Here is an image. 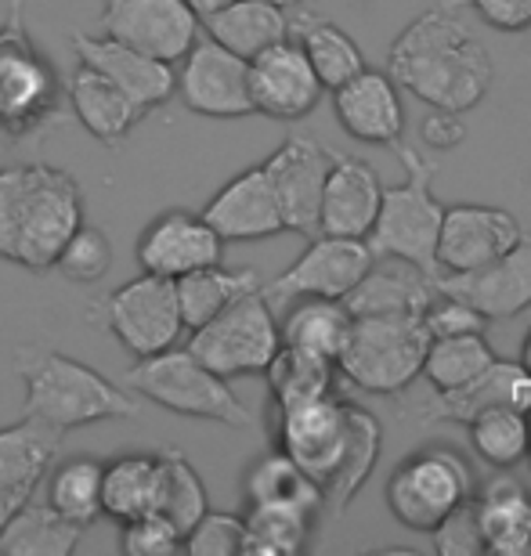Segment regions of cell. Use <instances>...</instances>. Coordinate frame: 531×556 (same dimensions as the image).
I'll use <instances>...</instances> for the list:
<instances>
[{
  "label": "cell",
  "mask_w": 531,
  "mask_h": 556,
  "mask_svg": "<svg viewBox=\"0 0 531 556\" xmlns=\"http://www.w3.org/2000/svg\"><path fill=\"white\" fill-rule=\"evenodd\" d=\"M387 73L430 109L470 113L492 91L495 65L481 40L445 4L416 15L387 51Z\"/></svg>",
  "instance_id": "1"
},
{
  "label": "cell",
  "mask_w": 531,
  "mask_h": 556,
  "mask_svg": "<svg viewBox=\"0 0 531 556\" xmlns=\"http://www.w3.org/2000/svg\"><path fill=\"white\" fill-rule=\"evenodd\" d=\"M84 225L76 177L51 163L0 170V257L26 271H51L65 239Z\"/></svg>",
  "instance_id": "2"
},
{
  "label": "cell",
  "mask_w": 531,
  "mask_h": 556,
  "mask_svg": "<svg viewBox=\"0 0 531 556\" xmlns=\"http://www.w3.org/2000/svg\"><path fill=\"white\" fill-rule=\"evenodd\" d=\"M15 376L26 387V416H37L51 430H80L91 422L138 419L141 402L119 380H109L91 365L37 343L15 348Z\"/></svg>",
  "instance_id": "3"
},
{
  "label": "cell",
  "mask_w": 531,
  "mask_h": 556,
  "mask_svg": "<svg viewBox=\"0 0 531 556\" xmlns=\"http://www.w3.org/2000/svg\"><path fill=\"white\" fill-rule=\"evenodd\" d=\"M397 155L405 166V185L383 188L380 210L369 228L372 257H402L416 268L438 275V231L445 206L434 199V174L438 166L427 160L423 152H416L413 144L397 141Z\"/></svg>",
  "instance_id": "4"
},
{
  "label": "cell",
  "mask_w": 531,
  "mask_h": 556,
  "mask_svg": "<svg viewBox=\"0 0 531 556\" xmlns=\"http://www.w3.org/2000/svg\"><path fill=\"white\" fill-rule=\"evenodd\" d=\"M62 76L26 29V4L11 0L0 26V138H29L62 113Z\"/></svg>",
  "instance_id": "5"
},
{
  "label": "cell",
  "mask_w": 531,
  "mask_h": 556,
  "mask_svg": "<svg viewBox=\"0 0 531 556\" xmlns=\"http://www.w3.org/2000/svg\"><path fill=\"white\" fill-rule=\"evenodd\" d=\"M127 391H135L146 402L167 408L174 416L188 419H210L225 427H250L253 416L242 405V397L231 391L225 376L206 369L188 348H170L149 358H138V365L119 376Z\"/></svg>",
  "instance_id": "6"
},
{
  "label": "cell",
  "mask_w": 531,
  "mask_h": 556,
  "mask_svg": "<svg viewBox=\"0 0 531 556\" xmlns=\"http://www.w3.org/2000/svg\"><path fill=\"white\" fill-rule=\"evenodd\" d=\"M427 348L423 315H358L351 318L344 351L337 354V372L369 394H402L423 372Z\"/></svg>",
  "instance_id": "7"
},
{
  "label": "cell",
  "mask_w": 531,
  "mask_h": 556,
  "mask_svg": "<svg viewBox=\"0 0 531 556\" xmlns=\"http://www.w3.org/2000/svg\"><path fill=\"white\" fill-rule=\"evenodd\" d=\"M473 484L470 463L456 448L430 444L397 463V470L387 481V509L408 531H434L452 509L470 503Z\"/></svg>",
  "instance_id": "8"
},
{
  "label": "cell",
  "mask_w": 531,
  "mask_h": 556,
  "mask_svg": "<svg viewBox=\"0 0 531 556\" xmlns=\"http://www.w3.org/2000/svg\"><path fill=\"white\" fill-rule=\"evenodd\" d=\"M279 343V321H275L268 296L257 286L220 311L217 318H210L206 326L192 329L188 351L206 369H214L225 380H236V376H257L268 369Z\"/></svg>",
  "instance_id": "9"
},
{
  "label": "cell",
  "mask_w": 531,
  "mask_h": 556,
  "mask_svg": "<svg viewBox=\"0 0 531 556\" xmlns=\"http://www.w3.org/2000/svg\"><path fill=\"white\" fill-rule=\"evenodd\" d=\"M102 318L109 332L135 354V358H149V354L177 348L185 337V318L177 307L174 278L141 271L130 282L116 286L113 293L102 300Z\"/></svg>",
  "instance_id": "10"
},
{
  "label": "cell",
  "mask_w": 531,
  "mask_h": 556,
  "mask_svg": "<svg viewBox=\"0 0 531 556\" xmlns=\"http://www.w3.org/2000/svg\"><path fill=\"white\" fill-rule=\"evenodd\" d=\"M174 98H181V105L195 116H250V62L199 33V40L174 62Z\"/></svg>",
  "instance_id": "11"
},
{
  "label": "cell",
  "mask_w": 531,
  "mask_h": 556,
  "mask_svg": "<svg viewBox=\"0 0 531 556\" xmlns=\"http://www.w3.org/2000/svg\"><path fill=\"white\" fill-rule=\"evenodd\" d=\"M98 26L105 37L174 65L199 40L203 22L185 0H102Z\"/></svg>",
  "instance_id": "12"
},
{
  "label": "cell",
  "mask_w": 531,
  "mask_h": 556,
  "mask_svg": "<svg viewBox=\"0 0 531 556\" xmlns=\"http://www.w3.org/2000/svg\"><path fill=\"white\" fill-rule=\"evenodd\" d=\"M333 155L337 152H329L312 135H290L261 163L275 188V199H279L286 231L307 239L318 236V206H323V188Z\"/></svg>",
  "instance_id": "13"
},
{
  "label": "cell",
  "mask_w": 531,
  "mask_h": 556,
  "mask_svg": "<svg viewBox=\"0 0 531 556\" xmlns=\"http://www.w3.org/2000/svg\"><path fill=\"white\" fill-rule=\"evenodd\" d=\"M372 250L365 239H340V236H312L307 250L296 257L282 275H275L261 293L275 300H296V296H333L344 300L354 282L369 271Z\"/></svg>",
  "instance_id": "14"
},
{
  "label": "cell",
  "mask_w": 531,
  "mask_h": 556,
  "mask_svg": "<svg viewBox=\"0 0 531 556\" xmlns=\"http://www.w3.org/2000/svg\"><path fill=\"white\" fill-rule=\"evenodd\" d=\"M521 220L500 206H445L438 231V275L478 271L484 264L500 261L506 250L521 239Z\"/></svg>",
  "instance_id": "15"
},
{
  "label": "cell",
  "mask_w": 531,
  "mask_h": 556,
  "mask_svg": "<svg viewBox=\"0 0 531 556\" xmlns=\"http://www.w3.org/2000/svg\"><path fill=\"white\" fill-rule=\"evenodd\" d=\"M323 80L315 76L304 48L296 40H279L250 59V98L253 113H264L282 124L304 119L323 102Z\"/></svg>",
  "instance_id": "16"
},
{
  "label": "cell",
  "mask_w": 531,
  "mask_h": 556,
  "mask_svg": "<svg viewBox=\"0 0 531 556\" xmlns=\"http://www.w3.org/2000/svg\"><path fill=\"white\" fill-rule=\"evenodd\" d=\"M279 448L323 488L347 444V402L337 394L279 408Z\"/></svg>",
  "instance_id": "17"
},
{
  "label": "cell",
  "mask_w": 531,
  "mask_h": 556,
  "mask_svg": "<svg viewBox=\"0 0 531 556\" xmlns=\"http://www.w3.org/2000/svg\"><path fill=\"white\" fill-rule=\"evenodd\" d=\"M220 257H225V239L206 225L203 214H192L185 206L163 210L138 239L141 271L163 278H181L206 264H217Z\"/></svg>",
  "instance_id": "18"
},
{
  "label": "cell",
  "mask_w": 531,
  "mask_h": 556,
  "mask_svg": "<svg viewBox=\"0 0 531 556\" xmlns=\"http://www.w3.org/2000/svg\"><path fill=\"white\" fill-rule=\"evenodd\" d=\"M73 51L84 65H91V70L102 73L105 80H113L119 91L138 105L141 116L160 105H167L174 98V65L170 62L152 59V54L130 48V43L105 37V33L102 37L76 33Z\"/></svg>",
  "instance_id": "19"
},
{
  "label": "cell",
  "mask_w": 531,
  "mask_h": 556,
  "mask_svg": "<svg viewBox=\"0 0 531 556\" xmlns=\"http://www.w3.org/2000/svg\"><path fill=\"white\" fill-rule=\"evenodd\" d=\"M441 293L467 300L484 318H514L531 307V231L503 253L500 261L484 264L478 271L438 275Z\"/></svg>",
  "instance_id": "20"
},
{
  "label": "cell",
  "mask_w": 531,
  "mask_h": 556,
  "mask_svg": "<svg viewBox=\"0 0 531 556\" xmlns=\"http://www.w3.org/2000/svg\"><path fill=\"white\" fill-rule=\"evenodd\" d=\"M203 217L225 242H257L286 231L279 199H275L264 166H250V170L231 177L203 206Z\"/></svg>",
  "instance_id": "21"
},
{
  "label": "cell",
  "mask_w": 531,
  "mask_h": 556,
  "mask_svg": "<svg viewBox=\"0 0 531 556\" xmlns=\"http://www.w3.org/2000/svg\"><path fill=\"white\" fill-rule=\"evenodd\" d=\"M333 113L354 141L397 144L405 135V109L391 73L369 70L354 73L333 91Z\"/></svg>",
  "instance_id": "22"
},
{
  "label": "cell",
  "mask_w": 531,
  "mask_h": 556,
  "mask_svg": "<svg viewBox=\"0 0 531 556\" xmlns=\"http://www.w3.org/2000/svg\"><path fill=\"white\" fill-rule=\"evenodd\" d=\"M489 408H531V376L521 362L495 358L489 369L478 372L473 380L452 387V391H438L423 408V427H438V422H467L473 416L489 413Z\"/></svg>",
  "instance_id": "23"
},
{
  "label": "cell",
  "mask_w": 531,
  "mask_h": 556,
  "mask_svg": "<svg viewBox=\"0 0 531 556\" xmlns=\"http://www.w3.org/2000/svg\"><path fill=\"white\" fill-rule=\"evenodd\" d=\"M383 199V181L365 160L333 155L326 174L323 206H318V236L365 239Z\"/></svg>",
  "instance_id": "24"
},
{
  "label": "cell",
  "mask_w": 531,
  "mask_h": 556,
  "mask_svg": "<svg viewBox=\"0 0 531 556\" xmlns=\"http://www.w3.org/2000/svg\"><path fill=\"white\" fill-rule=\"evenodd\" d=\"M434 296H438V275L416 268V264H408L402 257H372L369 271L344 296V307L351 311V318L394 315V311L423 315Z\"/></svg>",
  "instance_id": "25"
},
{
  "label": "cell",
  "mask_w": 531,
  "mask_h": 556,
  "mask_svg": "<svg viewBox=\"0 0 531 556\" xmlns=\"http://www.w3.org/2000/svg\"><path fill=\"white\" fill-rule=\"evenodd\" d=\"M65 102H69L73 116L80 119L87 135L102 144H119L141 119L138 105L113 80H105L102 73L84 62L65 80Z\"/></svg>",
  "instance_id": "26"
},
{
  "label": "cell",
  "mask_w": 531,
  "mask_h": 556,
  "mask_svg": "<svg viewBox=\"0 0 531 556\" xmlns=\"http://www.w3.org/2000/svg\"><path fill=\"white\" fill-rule=\"evenodd\" d=\"M473 517H478L484 553H531V495L514 477H495L481 488V495L473 492Z\"/></svg>",
  "instance_id": "27"
},
{
  "label": "cell",
  "mask_w": 531,
  "mask_h": 556,
  "mask_svg": "<svg viewBox=\"0 0 531 556\" xmlns=\"http://www.w3.org/2000/svg\"><path fill=\"white\" fill-rule=\"evenodd\" d=\"M62 433L37 416H26L15 427L0 430V492L33 495L48 470L59 463Z\"/></svg>",
  "instance_id": "28"
},
{
  "label": "cell",
  "mask_w": 531,
  "mask_h": 556,
  "mask_svg": "<svg viewBox=\"0 0 531 556\" xmlns=\"http://www.w3.org/2000/svg\"><path fill=\"white\" fill-rule=\"evenodd\" d=\"M380 448H383L380 419H376L369 408L347 402V444H344V455H340L333 477L323 484V509H329L333 517L347 514L354 495H358L362 484L372 477Z\"/></svg>",
  "instance_id": "29"
},
{
  "label": "cell",
  "mask_w": 531,
  "mask_h": 556,
  "mask_svg": "<svg viewBox=\"0 0 531 556\" xmlns=\"http://www.w3.org/2000/svg\"><path fill=\"white\" fill-rule=\"evenodd\" d=\"M203 29L206 37H214L250 62L253 54L290 37L293 18L286 15L282 4H271V0H231V4L203 18Z\"/></svg>",
  "instance_id": "30"
},
{
  "label": "cell",
  "mask_w": 531,
  "mask_h": 556,
  "mask_svg": "<svg viewBox=\"0 0 531 556\" xmlns=\"http://www.w3.org/2000/svg\"><path fill=\"white\" fill-rule=\"evenodd\" d=\"M80 525L65 520L48 506V498H22L0 525V553L4 556H69L84 539Z\"/></svg>",
  "instance_id": "31"
},
{
  "label": "cell",
  "mask_w": 531,
  "mask_h": 556,
  "mask_svg": "<svg viewBox=\"0 0 531 556\" xmlns=\"http://www.w3.org/2000/svg\"><path fill=\"white\" fill-rule=\"evenodd\" d=\"M257 286H261V278L253 268H225L220 261L174 278L185 332L206 326L210 318H217L220 311L231 307L242 293H250V289H257Z\"/></svg>",
  "instance_id": "32"
},
{
  "label": "cell",
  "mask_w": 531,
  "mask_h": 556,
  "mask_svg": "<svg viewBox=\"0 0 531 556\" xmlns=\"http://www.w3.org/2000/svg\"><path fill=\"white\" fill-rule=\"evenodd\" d=\"M160 488V455L130 452L119 459L102 463V517L135 520L149 509H156Z\"/></svg>",
  "instance_id": "33"
},
{
  "label": "cell",
  "mask_w": 531,
  "mask_h": 556,
  "mask_svg": "<svg viewBox=\"0 0 531 556\" xmlns=\"http://www.w3.org/2000/svg\"><path fill=\"white\" fill-rule=\"evenodd\" d=\"M347 332H351V311L344 307V300L333 296H296L293 311L279 326L286 348L323 354L329 362H337V354L344 351Z\"/></svg>",
  "instance_id": "34"
},
{
  "label": "cell",
  "mask_w": 531,
  "mask_h": 556,
  "mask_svg": "<svg viewBox=\"0 0 531 556\" xmlns=\"http://www.w3.org/2000/svg\"><path fill=\"white\" fill-rule=\"evenodd\" d=\"M264 380H268L271 405H275V413H279V408L304 405V402H315V397L333 394L337 362L279 343L275 358L268 362V369H264Z\"/></svg>",
  "instance_id": "35"
},
{
  "label": "cell",
  "mask_w": 531,
  "mask_h": 556,
  "mask_svg": "<svg viewBox=\"0 0 531 556\" xmlns=\"http://www.w3.org/2000/svg\"><path fill=\"white\" fill-rule=\"evenodd\" d=\"M293 29H296V43L304 48L307 62H312V70L318 80H323L326 91H337L340 84H347L354 73L365 70L362 48L337 26V22L301 15L293 22Z\"/></svg>",
  "instance_id": "36"
},
{
  "label": "cell",
  "mask_w": 531,
  "mask_h": 556,
  "mask_svg": "<svg viewBox=\"0 0 531 556\" xmlns=\"http://www.w3.org/2000/svg\"><path fill=\"white\" fill-rule=\"evenodd\" d=\"M246 498L250 503L296 506V509H307V514H318V509H323V488H318L282 448L264 455V459L250 466Z\"/></svg>",
  "instance_id": "37"
},
{
  "label": "cell",
  "mask_w": 531,
  "mask_h": 556,
  "mask_svg": "<svg viewBox=\"0 0 531 556\" xmlns=\"http://www.w3.org/2000/svg\"><path fill=\"white\" fill-rule=\"evenodd\" d=\"M48 473V506L73 525L91 528L102 517V463L80 455L54 463Z\"/></svg>",
  "instance_id": "38"
},
{
  "label": "cell",
  "mask_w": 531,
  "mask_h": 556,
  "mask_svg": "<svg viewBox=\"0 0 531 556\" xmlns=\"http://www.w3.org/2000/svg\"><path fill=\"white\" fill-rule=\"evenodd\" d=\"M315 514L296 506H271V503H250V514L242 517L246 525V539H242V553L253 556H293L307 546L312 539Z\"/></svg>",
  "instance_id": "39"
},
{
  "label": "cell",
  "mask_w": 531,
  "mask_h": 556,
  "mask_svg": "<svg viewBox=\"0 0 531 556\" xmlns=\"http://www.w3.org/2000/svg\"><path fill=\"white\" fill-rule=\"evenodd\" d=\"M210 509V495L203 477L177 448L160 452V488H156V514H163L181 531L192 528Z\"/></svg>",
  "instance_id": "40"
},
{
  "label": "cell",
  "mask_w": 531,
  "mask_h": 556,
  "mask_svg": "<svg viewBox=\"0 0 531 556\" xmlns=\"http://www.w3.org/2000/svg\"><path fill=\"white\" fill-rule=\"evenodd\" d=\"M495 362L492 343L484 340V332H463V337H430L423 372L427 383L434 391H452V387L473 380Z\"/></svg>",
  "instance_id": "41"
},
{
  "label": "cell",
  "mask_w": 531,
  "mask_h": 556,
  "mask_svg": "<svg viewBox=\"0 0 531 556\" xmlns=\"http://www.w3.org/2000/svg\"><path fill=\"white\" fill-rule=\"evenodd\" d=\"M473 452L495 470H514L528 455V419L521 408H489L467 422Z\"/></svg>",
  "instance_id": "42"
},
{
  "label": "cell",
  "mask_w": 531,
  "mask_h": 556,
  "mask_svg": "<svg viewBox=\"0 0 531 556\" xmlns=\"http://www.w3.org/2000/svg\"><path fill=\"white\" fill-rule=\"evenodd\" d=\"M113 268V242L98 225H84L65 239L62 253L54 257V271H62V278H69L76 286H91L102 282Z\"/></svg>",
  "instance_id": "43"
},
{
  "label": "cell",
  "mask_w": 531,
  "mask_h": 556,
  "mask_svg": "<svg viewBox=\"0 0 531 556\" xmlns=\"http://www.w3.org/2000/svg\"><path fill=\"white\" fill-rule=\"evenodd\" d=\"M242 539H246L242 517L206 509V514L181 535V549L192 556H236L242 553Z\"/></svg>",
  "instance_id": "44"
},
{
  "label": "cell",
  "mask_w": 531,
  "mask_h": 556,
  "mask_svg": "<svg viewBox=\"0 0 531 556\" xmlns=\"http://www.w3.org/2000/svg\"><path fill=\"white\" fill-rule=\"evenodd\" d=\"M124 549L130 556H167L181 549V531L156 509L135 520H124Z\"/></svg>",
  "instance_id": "45"
},
{
  "label": "cell",
  "mask_w": 531,
  "mask_h": 556,
  "mask_svg": "<svg viewBox=\"0 0 531 556\" xmlns=\"http://www.w3.org/2000/svg\"><path fill=\"white\" fill-rule=\"evenodd\" d=\"M423 326L430 337H463V332H484L489 318H484L473 304H467V300L441 293L438 289V296L430 300L423 311Z\"/></svg>",
  "instance_id": "46"
},
{
  "label": "cell",
  "mask_w": 531,
  "mask_h": 556,
  "mask_svg": "<svg viewBox=\"0 0 531 556\" xmlns=\"http://www.w3.org/2000/svg\"><path fill=\"white\" fill-rule=\"evenodd\" d=\"M430 535H434V549L441 556H478V553H484L478 517H473V498L452 509V514L441 520Z\"/></svg>",
  "instance_id": "47"
},
{
  "label": "cell",
  "mask_w": 531,
  "mask_h": 556,
  "mask_svg": "<svg viewBox=\"0 0 531 556\" xmlns=\"http://www.w3.org/2000/svg\"><path fill=\"white\" fill-rule=\"evenodd\" d=\"M445 8H473L484 26L500 33H524L531 29V0H441Z\"/></svg>",
  "instance_id": "48"
},
{
  "label": "cell",
  "mask_w": 531,
  "mask_h": 556,
  "mask_svg": "<svg viewBox=\"0 0 531 556\" xmlns=\"http://www.w3.org/2000/svg\"><path fill=\"white\" fill-rule=\"evenodd\" d=\"M419 138H423L430 152H452L456 144H463V138H467V127L459 124V113L434 109V113L423 119V127H419Z\"/></svg>",
  "instance_id": "49"
},
{
  "label": "cell",
  "mask_w": 531,
  "mask_h": 556,
  "mask_svg": "<svg viewBox=\"0 0 531 556\" xmlns=\"http://www.w3.org/2000/svg\"><path fill=\"white\" fill-rule=\"evenodd\" d=\"M185 4L195 11V15H199V22H203L206 15H214V11H220V8H225V4H231V0H185Z\"/></svg>",
  "instance_id": "50"
},
{
  "label": "cell",
  "mask_w": 531,
  "mask_h": 556,
  "mask_svg": "<svg viewBox=\"0 0 531 556\" xmlns=\"http://www.w3.org/2000/svg\"><path fill=\"white\" fill-rule=\"evenodd\" d=\"M22 498H29V495H15V492H0V525L11 517V509H15Z\"/></svg>",
  "instance_id": "51"
},
{
  "label": "cell",
  "mask_w": 531,
  "mask_h": 556,
  "mask_svg": "<svg viewBox=\"0 0 531 556\" xmlns=\"http://www.w3.org/2000/svg\"><path fill=\"white\" fill-rule=\"evenodd\" d=\"M517 362H521V365H524V372L531 376V329L524 332V343H521V358H517Z\"/></svg>",
  "instance_id": "52"
},
{
  "label": "cell",
  "mask_w": 531,
  "mask_h": 556,
  "mask_svg": "<svg viewBox=\"0 0 531 556\" xmlns=\"http://www.w3.org/2000/svg\"><path fill=\"white\" fill-rule=\"evenodd\" d=\"M271 4H282V8H304V4H312V0H271Z\"/></svg>",
  "instance_id": "53"
},
{
  "label": "cell",
  "mask_w": 531,
  "mask_h": 556,
  "mask_svg": "<svg viewBox=\"0 0 531 556\" xmlns=\"http://www.w3.org/2000/svg\"><path fill=\"white\" fill-rule=\"evenodd\" d=\"M524 419H528V455H524V459L531 463V408H528V413H524Z\"/></svg>",
  "instance_id": "54"
}]
</instances>
